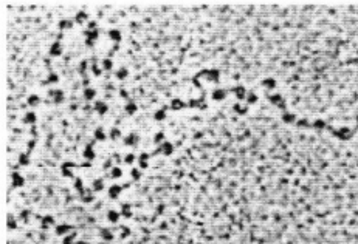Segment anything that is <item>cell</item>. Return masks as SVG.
I'll use <instances>...</instances> for the list:
<instances>
[{"instance_id":"1","label":"cell","mask_w":358,"mask_h":244,"mask_svg":"<svg viewBox=\"0 0 358 244\" xmlns=\"http://www.w3.org/2000/svg\"><path fill=\"white\" fill-rule=\"evenodd\" d=\"M48 94L53 98V102H54L56 105L62 104V102H64V99H65V94H64V91H62V90H50V91H48Z\"/></svg>"},{"instance_id":"2","label":"cell","mask_w":358,"mask_h":244,"mask_svg":"<svg viewBox=\"0 0 358 244\" xmlns=\"http://www.w3.org/2000/svg\"><path fill=\"white\" fill-rule=\"evenodd\" d=\"M172 151H174V147H172L171 142H163V144H160V147L157 148L155 153H163V155L169 156V155H172Z\"/></svg>"},{"instance_id":"3","label":"cell","mask_w":358,"mask_h":244,"mask_svg":"<svg viewBox=\"0 0 358 244\" xmlns=\"http://www.w3.org/2000/svg\"><path fill=\"white\" fill-rule=\"evenodd\" d=\"M93 108H95V111H96L98 114H101V116H104V114L109 111V105H107L105 102H102V100H96L95 105H93Z\"/></svg>"},{"instance_id":"4","label":"cell","mask_w":358,"mask_h":244,"mask_svg":"<svg viewBox=\"0 0 358 244\" xmlns=\"http://www.w3.org/2000/svg\"><path fill=\"white\" fill-rule=\"evenodd\" d=\"M121 192H123V187L118 186V184H113V186L109 187V198H110V199H116Z\"/></svg>"},{"instance_id":"5","label":"cell","mask_w":358,"mask_h":244,"mask_svg":"<svg viewBox=\"0 0 358 244\" xmlns=\"http://www.w3.org/2000/svg\"><path fill=\"white\" fill-rule=\"evenodd\" d=\"M62 53H64V49H62L61 42H54L50 47V56H53V57H59Z\"/></svg>"},{"instance_id":"6","label":"cell","mask_w":358,"mask_h":244,"mask_svg":"<svg viewBox=\"0 0 358 244\" xmlns=\"http://www.w3.org/2000/svg\"><path fill=\"white\" fill-rule=\"evenodd\" d=\"M109 39L113 40V42L118 45V43L123 40V34H121L120 29H110V31H109Z\"/></svg>"},{"instance_id":"7","label":"cell","mask_w":358,"mask_h":244,"mask_svg":"<svg viewBox=\"0 0 358 244\" xmlns=\"http://www.w3.org/2000/svg\"><path fill=\"white\" fill-rule=\"evenodd\" d=\"M11 178H13V187H22V186L25 184V178L20 176L17 171H13Z\"/></svg>"},{"instance_id":"8","label":"cell","mask_w":358,"mask_h":244,"mask_svg":"<svg viewBox=\"0 0 358 244\" xmlns=\"http://www.w3.org/2000/svg\"><path fill=\"white\" fill-rule=\"evenodd\" d=\"M138 141H140V136L135 135V133H130V135H127V136L124 138V144L129 145V147H135L136 144H138Z\"/></svg>"},{"instance_id":"9","label":"cell","mask_w":358,"mask_h":244,"mask_svg":"<svg viewBox=\"0 0 358 244\" xmlns=\"http://www.w3.org/2000/svg\"><path fill=\"white\" fill-rule=\"evenodd\" d=\"M84 36H85V39H87V40L96 42V40L99 39V29H93V31L85 29V31H84Z\"/></svg>"},{"instance_id":"10","label":"cell","mask_w":358,"mask_h":244,"mask_svg":"<svg viewBox=\"0 0 358 244\" xmlns=\"http://www.w3.org/2000/svg\"><path fill=\"white\" fill-rule=\"evenodd\" d=\"M87 20H88V14H87L85 11H77L76 16H75V22H76V23H84V22H87Z\"/></svg>"},{"instance_id":"11","label":"cell","mask_w":358,"mask_h":244,"mask_svg":"<svg viewBox=\"0 0 358 244\" xmlns=\"http://www.w3.org/2000/svg\"><path fill=\"white\" fill-rule=\"evenodd\" d=\"M26 102H28V105L29 107H37L39 104H40V96H37V94H29L28 96V99H26Z\"/></svg>"},{"instance_id":"12","label":"cell","mask_w":358,"mask_h":244,"mask_svg":"<svg viewBox=\"0 0 358 244\" xmlns=\"http://www.w3.org/2000/svg\"><path fill=\"white\" fill-rule=\"evenodd\" d=\"M136 110H138V107H136V104H135V102H127V104H126V107H124V111L127 113L129 116L135 114V113H136Z\"/></svg>"},{"instance_id":"13","label":"cell","mask_w":358,"mask_h":244,"mask_svg":"<svg viewBox=\"0 0 358 244\" xmlns=\"http://www.w3.org/2000/svg\"><path fill=\"white\" fill-rule=\"evenodd\" d=\"M109 176H110L112 179H118V178H121V176H123V170H121V167L115 165L112 170L109 171Z\"/></svg>"},{"instance_id":"14","label":"cell","mask_w":358,"mask_h":244,"mask_svg":"<svg viewBox=\"0 0 358 244\" xmlns=\"http://www.w3.org/2000/svg\"><path fill=\"white\" fill-rule=\"evenodd\" d=\"M36 121H37V116H36V113H33V111H28L25 116H24V122H25V124L33 125V124H36Z\"/></svg>"},{"instance_id":"15","label":"cell","mask_w":358,"mask_h":244,"mask_svg":"<svg viewBox=\"0 0 358 244\" xmlns=\"http://www.w3.org/2000/svg\"><path fill=\"white\" fill-rule=\"evenodd\" d=\"M84 158H85L87 161H93V159H95V151H93V148H92V144L85 147V150H84Z\"/></svg>"},{"instance_id":"16","label":"cell","mask_w":358,"mask_h":244,"mask_svg":"<svg viewBox=\"0 0 358 244\" xmlns=\"http://www.w3.org/2000/svg\"><path fill=\"white\" fill-rule=\"evenodd\" d=\"M70 230H72V226H68V224H61V226L56 227V235H65V233L70 232Z\"/></svg>"},{"instance_id":"17","label":"cell","mask_w":358,"mask_h":244,"mask_svg":"<svg viewBox=\"0 0 358 244\" xmlns=\"http://www.w3.org/2000/svg\"><path fill=\"white\" fill-rule=\"evenodd\" d=\"M153 119L155 121H164L166 119V108H160V110H157L155 113H153Z\"/></svg>"},{"instance_id":"18","label":"cell","mask_w":358,"mask_h":244,"mask_svg":"<svg viewBox=\"0 0 358 244\" xmlns=\"http://www.w3.org/2000/svg\"><path fill=\"white\" fill-rule=\"evenodd\" d=\"M95 96H96V91L93 90V88H84V99L85 100H93L95 99Z\"/></svg>"},{"instance_id":"19","label":"cell","mask_w":358,"mask_h":244,"mask_svg":"<svg viewBox=\"0 0 358 244\" xmlns=\"http://www.w3.org/2000/svg\"><path fill=\"white\" fill-rule=\"evenodd\" d=\"M101 236H102V240H104L105 243H110V241L113 240V233H112V230H109V229H102V230H101Z\"/></svg>"},{"instance_id":"20","label":"cell","mask_w":358,"mask_h":244,"mask_svg":"<svg viewBox=\"0 0 358 244\" xmlns=\"http://www.w3.org/2000/svg\"><path fill=\"white\" fill-rule=\"evenodd\" d=\"M95 139H96V141H101V142L107 139V135H105V131L102 130L101 127H98V128L95 130Z\"/></svg>"},{"instance_id":"21","label":"cell","mask_w":358,"mask_h":244,"mask_svg":"<svg viewBox=\"0 0 358 244\" xmlns=\"http://www.w3.org/2000/svg\"><path fill=\"white\" fill-rule=\"evenodd\" d=\"M109 138H110L112 141L120 139V138H121V130H120V128H116V127H113V128L109 131Z\"/></svg>"},{"instance_id":"22","label":"cell","mask_w":358,"mask_h":244,"mask_svg":"<svg viewBox=\"0 0 358 244\" xmlns=\"http://www.w3.org/2000/svg\"><path fill=\"white\" fill-rule=\"evenodd\" d=\"M102 189H104V181L102 179H95L92 182V190L93 192H101Z\"/></svg>"},{"instance_id":"23","label":"cell","mask_w":358,"mask_h":244,"mask_svg":"<svg viewBox=\"0 0 358 244\" xmlns=\"http://www.w3.org/2000/svg\"><path fill=\"white\" fill-rule=\"evenodd\" d=\"M73 28V20H68V19H64L59 22V29H72Z\"/></svg>"},{"instance_id":"24","label":"cell","mask_w":358,"mask_h":244,"mask_svg":"<svg viewBox=\"0 0 358 244\" xmlns=\"http://www.w3.org/2000/svg\"><path fill=\"white\" fill-rule=\"evenodd\" d=\"M107 220L115 224V222H118V220H120V213L115 212V210H109L107 212Z\"/></svg>"},{"instance_id":"25","label":"cell","mask_w":358,"mask_h":244,"mask_svg":"<svg viewBox=\"0 0 358 244\" xmlns=\"http://www.w3.org/2000/svg\"><path fill=\"white\" fill-rule=\"evenodd\" d=\"M127 76H129V70L127 68H124V67H121V68L116 71V79H118V80H124V79H127Z\"/></svg>"},{"instance_id":"26","label":"cell","mask_w":358,"mask_h":244,"mask_svg":"<svg viewBox=\"0 0 358 244\" xmlns=\"http://www.w3.org/2000/svg\"><path fill=\"white\" fill-rule=\"evenodd\" d=\"M171 108L172 110H181V108H184V102L180 100V99H172L171 100Z\"/></svg>"},{"instance_id":"27","label":"cell","mask_w":358,"mask_h":244,"mask_svg":"<svg viewBox=\"0 0 358 244\" xmlns=\"http://www.w3.org/2000/svg\"><path fill=\"white\" fill-rule=\"evenodd\" d=\"M121 207H123L121 209V215L124 218H130L132 216V207H130V204H123Z\"/></svg>"},{"instance_id":"28","label":"cell","mask_w":358,"mask_h":244,"mask_svg":"<svg viewBox=\"0 0 358 244\" xmlns=\"http://www.w3.org/2000/svg\"><path fill=\"white\" fill-rule=\"evenodd\" d=\"M225 96H227V91L225 90H216L212 93V98L216 99V100H222V99H225Z\"/></svg>"},{"instance_id":"29","label":"cell","mask_w":358,"mask_h":244,"mask_svg":"<svg viewBox=\"0 0 358 244\" xmlns=\"http://www.w3.org/2000/svg\"><path fill=\"white\" fill-rule=\"evenodd\" d=\"M54 224V218L53 216H45L44 220H42V229H48L50 226H53Z\"/></svg>"},{"instance_id":"30","label":"cell","mask_w":358,"mask_h":244,"mask_svg":"<svg viewBox=\"0 0 358 244\" xmlns=\"http://www.w3.org/2000/svg\"><path fill=\"white\" fill-rule=\"evenodd\" d=\"M112 68H113L112 59H104V60H102V70H104V71H110Z\"/></svg>"},{"instance_id":"31","label":"cell","mask_w":358,"mask_h":244,"mask_svg":"<svg viewBox=\"0 0 358 244\" xmlns=\"http://www.w3.org/2000/svg\"><path fill=\"white\" fill-rule=\"evenodd\" d=\"M81 193H82V201H85V202H90V201H93L92 190H82Z\"/></svg>"},{"instance_id":"32","label":"cell","mask_w":358,"mask_h":244,"mask_svg":"<svg viewBox=\"0 0 358 244\" xmlns=\"http://www.w3.org/2000/svg\"><path fill=\"white\" fill-rule=\"evenodd\" d=\"M19 164H20V165H28V164H29V156H28V153H22V155L19 156Z\"/></svg>"},{"instance_id":"33","label":"cell","mask_w":358,"mask_h":244,"mask_svg":"<svg viewBox=\"0 0 358 244\" xmlns=\"http://www.w3.org/2000/svg\"><path fill=\"white\" fill-rule=\"evenodd\" d=\"M87 67H88V64H87V60H81L79 62V67H77V71H79V74H85V70H87Z\"/></svg>"},{"instance_id":"34","label":"cell","mask_w":358,"mask_h":244,"mask_svg":"<svg viewBox=\"0 0 358 244\" xmlns=\"http://www.w3.org/2000/svg\"><path fill=\"white\" fill-rule=\"evenodd\" d=\"M92 73H93V76H96V77H99L102 74V68L96 65V62H93V65H92Z\"/></svg>"},{"instance_id":"35","label":"cell","mask_w":358,"mask_h":244,"mask_svg":"<svg viewBox=\"0 0 358 244\" xmlns=\"http://www.w3.org/2000/svg\"><path fill=\"white\" fill-rule=\"evenodd\" d=\"M163 141H164V133H163V131H158V133L153 136V142H155V144H163Z\"/></svg>"},{"instance_id":"36","label":"cell","mask_w":358,"mask_h":244,"mask_svg":"<svg viewBox=\"0 0 358 244\" xmlns=\"http://www.w3.org/2000/svg\"><path fill=\"white\" fill-rule=\"evenodd\" d=\"M234 93H236V96H237V99H243V98H247V93H245V90H243L242 87H237V88L234 90Z\"/></svg>"},{"instance_id":"37","label":"cell","mask_w":358,"mask_h":244,"mask_svg":"<svg viewBox=\"0 0 358 244\" xmlns=\"http://www.w3.org/2000/svg\"><path fill=\"white\" fill-rule=\"evenodd\" d=\"M264 87L265 88H275L276 87V80L275 79H265L264 80Z\"/></svg>"},{"instance_id":"38","label":"cell","mask_w":358,"mask_h":244,"mask_svg":"<svg viewBox=\"0 0 358 244\" xmlns=\"http://www.w3.org/2000/svg\"><path fill=\"white\" fill-rule=\"evenodd\" d=\"M102 167H104V170H112V169H113V159H112V158H107V159L104 161V165H102Z\"/></svg>"},{"instance_id":"39","label":"cell","mask_w":358,"mask_h":244,"mask_svg":"<svg viewBox=\"0 0 358 244\" xmlns=\"http://www.w3.org/2000/svg\"><path fill=\"white\" fill-rule=\"evenodd\" d=\"M135 159H136V156H135L133 153H127V155H126V158H124V162L130 165V164H133V162H135Z\"/></svg>"},{"instance_id":"40","label":"cell","mask_w":358,"mask_h":244,"mask_svg":"<svg viewBox=\"0 0 358 244\" xmlns=\"http://www.w3.org/2000/svg\"><path fill=\"white\" fill-rule=\"evenodd\" d=\"M130 175H132V178H133L135 181H140V179H141V170H138V169H132V170H130Z\"/></svg>"},{"instance_id":"41","label":"cell","mask_w":358,"mask_h":244,"mask_svg":"<svg viewBox=\"0 0 358 244\" xmlns=\"http://www.w3.org/2000/svg\"><path fill=\"white\" fill-rule=\"evenodd\" d=\"M59 80V77H57V74H54V73H51L50 76H48V79L44 82V84H56Z\"/></svg>"},{"instance_id":"42","label":"cell","mask_w":358,"mask_h":244,"mask_svg":"<svg viewBox=\"0 0 358 244\" xmlns=\"http://www.w3.org/2000/svg\"><path fill=\"white\" fill-rule=\"evenodd\" d=\"M8 227H9V229H16V227H17V222H16V218H14V216H8Z\"/></svg>"},{"instance_id":"43","label":"cell","mask_w":358,"mask_h":244,"mask_svg":"<svg viewBox=\"0 0 358 244\" xmlns=\"http://www.w3.org/2000/svg\"><path fill=\"white\" fill-rule=\"evenodd\" d=\"M129 235H130V229L129 227H121V240H124V238H127Z\"/></svg>"},{"instance_id":"44","label":"cell","mask_w":358,"mask_h":244,"mask_svg":"<svg viewBox=\"0 0 358 244\" xmlns=\"http://www.w3.org/2000/svg\"><path fill=\"white\" fill-rule=\"evenodd\" d=\"M87 29H90V31H93V29H98V23H96L95 20H90V22H87Z\"/></svg>"},{"instance_id":"45","label":"cell","mask_w":358,"mask_h":244,"mask_svg":"<svg viewBox=\"0 0 358 244\" xmlns=\"http://www.w3.org/2000/svg\"><path fill=\"white\" fill-rule=\"evenodd\" d=\"M282 119H284L285 122H288V124H290V122L295 121V116H293V114H290V113H285V114L282 116Z\"/></svg>"},{"instance_id":"46","label":"cell","mask_w":358,"mask_h":244,"mask_svg":"<svg viewBox=\"0 0 358 244\" xmlns=\"http://www.w3.org/2000/svg\"><path fill=\"white\" fill-rule=\"evenodd\" d=\"M75 189H76V190H79V192H82V190H84V186H82V181H81V179H79V178H77L76 181H75Z\"/></svg>"},{"instance_id":"47","label":"cell","mask_w":358,"mask_h":244,"mask_svg":"<svg viewBox=\"0 0 358 244\" xmlns=\"http://www.w3.org/2000/svg\"><path fill=\"white\" fill-rule=\"evenodd\" d=\"M256 100H257V96L253 94V93L247 96V102H248V104H256Z\"/></svg>"},{"instance_id":"48","label":"cell","mask_w":358,"mask_h":244,"mask_svg":"<svg viewBox=\"0 0 358 244\" xmlns=\"http://www.w3.org/2000/svg\"><path fill=\"white\" fill-rule=\"evenodd\" d=\"M75 236H76V233H75V232H73V233H70V235L64 240V244H70V243H72V240H75Z\"/></svg>"},{"instance_id":"49","label":"cell","mask_w":358,"mask_h":244,"mask_svg":"<svg viewBox=\"0 0 358 244\" xmlns=\"http://www.w3.org/2000/svg\"><path fill=\"white\" fill-rule=\"evenodd\" d=\"M234 110H236L239 114H243V113H247V108H243V107H240V105H236V107H234Z\"/></svg>"},{"instance_id":"50","label":"cell","mask_w":358,"mask_h":244,"mask_svg":"<svg viewBox=\"0 0 358 244\" xmlns=\"http://www.w3.org/2000/svg\"><path fill=\"white\" fill-rule=\"evenodd\" d=\"M281 99H282L281 94H275V96H271V98H270V100H271L273 104H278V102H281Z\"/></svg>"},{"instance_id":"51","label":"cell","mask_w":358,"mask_h":244,"mask_svg":"<svg viewBox=\"0 0 358 244\" xmlns=\"http://www.w3.org/2000/svg\"><path fill=\"white\" fill-rule=\"evenodd\" d=\"M138 161H140V169H143V170H144V169H147V167H149V162H147V161H141V159H138Z\"/></svg>"},{"instance_id":"52","label":"cell","mask_w":358,"mask_h":244,"mask_svg":"<svg viewBox=\"0 0 358 244\" xmlns=\"http://www.w3.org/2000/svg\"><path fill=\"white\" fill-rule=\"evenodd\" d=\"M315 128L323 130V128H324V122H323V121H316V122H315Z\"/></svg>"},{"instance_id":"53","label":"cell","mask_w":358,"mask_h":244,"mask_svg":"<svg viewBox=\"0 0 358 244\" xmlns=\"http://www.w3.org/2000/svg\"><path fill=\"white\" fill-rule=\"evenodd\" d=\"M34 145H36V139H31V141L28 142V153H29V151L34 148Z\"/></svg>"},{"instance_id":"54","label":"cell","mask_w":358,"mask_h":244,"mask_svg":"<svg viewBox=\"0 0 358 244\" xmlns=\"http://www.w3.org/2000/svg\"><path fill=\"white\" fill-rule=\"evenodd\" d=\"M149 158H151V156H149L147 153H141L138 159H141V161H149Z\"/></svg>"},{"instance_id":"55","label":"cell","mask_w":358,"mask_h":244,"mask_svg":"<svg viewBox=\"0 0 358 244\" xmlns=\"http://www.w3.org/2000/svg\"><path fill=\"white\" fill-rule=\"evenodd\" d=\"M85 43H87V47H88V48H93V45H95V42H92V40H87V39H85Z\"/></svg>"},{"instance_id":"56","label":"cell","mask_w":358,"mask_h":244,"mask_svg":"<svg viewBox=\"0 0 358 244\" xmlns=\"http://www.w3.org/2000/svg\"><path fill=\"white\" fill-rule=\"evenodd\" d=\"M82 84H84V87H85V88H88V84H90L88 77H84V82H82Z\"/></svg>"},{"instance_id":"57","label":"cell","mask_w":358,"mask_h":244,"mask_svg":"<svg viewBox=\"0 0 358 244\" xmlns=\"http://www.w3.org/2000/svg\"><path fill=\"white\" fill-rule=\"evenodd\" d=\"M120 94H121V98H129V94H127V91H126V90H121V91H120Z\"/></svg>"},{"instance_id":"58","label":"cell","mask_w":358,"mask_h":244,"mask_svg":"<svg viewBox=\"0 0 358 244\" xmlns=\"http://www.w3.org/2000/svg\"><path fill=\"white\" fill-rule=\"evenodd\" d=\"M113 158H115V161H116V162H120V161H121V158H120V155H118V153H115V155H113Z\"/></svg>"},{"instance_id":"59","label":"cell","mask_w":358,"mask_h":244,"mask_svg":"<svg viewBox=\"0 0 358 244\" xmlns=\"http://www.w3.org/2000/svg\"><path fill=\"white\" fill-rule=\"evenodd\" d=\"M101 244H107V243H101Z\"/></svg>"}]
</instances>
